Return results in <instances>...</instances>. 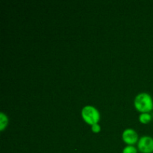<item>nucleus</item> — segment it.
<instances>
[{
  "label": "nucleus",
  "mask_w": 153,
  "mask_h": 153,
  "mask_svg": "<svg viewBox=\"0 0 153 153\" xmlns=\"http://www.w3.org/2000/svg\"><path fill=\"white\" fill-rule=\"evenodd\" d=\"M7 123H8V119H7V115L4 114L3 112L0 113V130L3 131L4 128L7 126Z\"/></svg>",
  "instance_id": "obj_5"
},
{
  "label": "nucleus",
  "mask_w": 153,
  "mask_h": 153,
  "mask_svg": "<svg viewBox=\"0 0 153 153\" xmlns=\"http://www.w3.org/2000/svg\"><path fill=\"white\" fill-rule=\"evenodd\" d=\"M137 150L133 145H127L123 149V153H137Z\"/></svg>",
  "instance_id": "obj_7"
},
{
  "label": "nucleus",
  "mask_w": 153,
  "mask_h": 153,
  "mask_svg": "<svg viewBox=\"0 0 153 153\" xmlns=\"http://www.w3.org/2000/svg\"><path fill=\"white\" fill-rule=\"evenodd\" d=\"M152 120V116L148 113H142L139 115V120L142 123H148Z\"/></svg>",
  "instance_id": "obj_6"
},
{
  "label": "nucleus",
  "mask_w": 153,
  "mask_h": 153,
  "mask_svg": "<svg viewBox=\"0 0 153 153\" xmlns=\"http://www.w3.org/2000/svg\"><path fill=\"white\" fill-rule=\"evenodd\" d=\"M91 129H92V131H94V132L98 133L100 132V130H101V126H100L98 123H95L94 124V125L91 126Z\"/></svg>",
  "instance_id": "obj_8"
},
{
  "label": "nucleus",
  "mask_w": 153,
  "mask_h": 153,
  "mask_svg": "<svg viewBox=\"0 0 153 153\" xmlns=\"http://www.w3.org/2000/svg\"><path fill=\"white\" fill-rule=\"evenodd\" d=\"M123 139L128 145H133L138 140V134L133 128H126L123 132Z\"/></svg>",
  "instance_id": "obj_4"
},
{
  "label": "nucleus",
  "mask_w": 153,
  "mask_h": 153,
  "mask_svg": "<svg viewBox=\"0 0 153 153\" xmlns=\"http://www.w3.org/2000/svg\"><path fill=\"white\" fill-rule=\"evenodd\" d=\"M82 117L87 123L92 126L98 123L100 119V114L94 106L86 105L82 108Z\"/></svg>",
  "instance_id": "obj_2"
},
{
  "label": "nucleus",
  "mask_w": 153,
  "mask_h": 153,
  "mask_svg": "<svg viewBox=\"0 0 153 153\" xmlns=\"http://www.w3.org/2000/svg\"><path fill=\"white\" fill-rule=\"evenodd\" d=\"M137 148L143 153L153 152V138L150 136H142L137 142Z\"/></svg>",
  "instance_id": "obj_3"
},
{
  "label": "nucleus",
  "mask_w": 153,
  "mask_h": 153,
  "mask_svg": "<svg viewBox=\"0 0 153 153\" xmlns=\"http://www.w3.org/2000/svg\"><path fill=\"white\" fill-rule=\"evenodd\" d=\"M134 106L139 111L147 113L153 108V101L147 93H140L134 99Z\"/></svg>",
  "instance_id": "obj_1"
}]
</instances>
